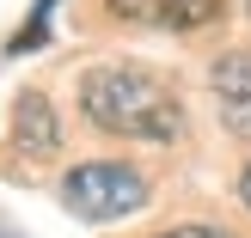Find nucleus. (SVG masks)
Returning a JSON list of instances; mask_svg holds the SVG:
<instances>
[{
    "label": "nucleus",
    "instance_id": "1",
    "mask_svg": "<svg viewBox=\"0 0 251 238\" xmlns=\"http://www.w3.org/2000/svg\"><path fill=\"white\" fill-rule=\"evenodd\" d=\"M80 116L110 141H141V147H172L184 141V92L159 67L141 61H98L80 73Z\"/></svg>",
    "mask_w": 251,
    "mask_h": 238
},
{
    "label": "nucleus",
    "instance_id": "2",
    "mask_svg": "<svg viewBox=\"0 0 251 238\" xmlns=\"http://www.w3.org/2000/svg\"><path fill=\"white\" fill-rule=\"evenodd\" d=\"M61 208H74L80 220H92V226H110V220L135 214V208H147V195H153V183H147L141 165H129V159H80V165L61 177Z\"/></svg>",
    "mask_w": 251,
    "mask_h": 238
},
{
    "label": "nucleus",
    "instance_id": "3",
    "mask_svg": "<svg viewBox=\"0 0 251 238\" xmlns=\"http://www.w3.org/2000/svg\"><path fill=\"white\" fill-rule=\"evenodd\" d=\"M208 98H215V122L233 141H251V49H227L208 67Z\"/></svg>",
    "mask_w": 251,
    "mask_h": 238
},
{
    "label": "nucleus",
    "instance_id": "4",
    "mask_svg": "<svg viewBox=\"0 0 251 238\" xmlns=\"http://www.w3.org/2000/svg\"><path fill=\"white\" fill-rule=\"evenodd\" d=\"M227 0H104L117 24H141V31H202L221 19Z\"/></svg>",
    "mask_w": 251,
    "mask_h": 238
},
{
    "label": "nucleus",
    "instance_id": "5",
    "mask_svg": "<svg viewBox=\"0 0 251 238\" xmlns=\"http://www.w3.org/2000/svg\"><path fill=\"white\" fill-rule=\"evenodd\" d=\"M12 141L25 147V159H55L61 153V116L37 86H25L12 98Z\"/></svg>",
    "mask_w": 251,
    "mask_h": 238
},
{
    "label": "nucleus",
    "instance_id": "6",
    "mask_svg": "<svg viewBox=\"0 0 251 238\" xmlns=\"http://www.w3.org/2000/svg\"><path fill=\"white\" fill-rule=\"evenodd\" d=\"M153 238H245V232H233V226H166Z\"/></svg>",
    "mask_w": 251,
    "mask_h": 238
},
{
    "label": "nucleus",
    "instance_id": "7",
    "mask_svg": "<svg viewBox=\"0 0 251 238\" xmlns=\"http://www.w3.org/2000/svg\"><path fill=\"white\" fill-rule=\"evenodd\" d=\"M239 202L251 208V159H245V171H239Z\"/></svg>",
    "mask_w": 251,
    "mask_h": 238
}]
</instances>
